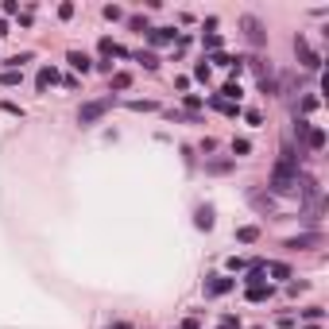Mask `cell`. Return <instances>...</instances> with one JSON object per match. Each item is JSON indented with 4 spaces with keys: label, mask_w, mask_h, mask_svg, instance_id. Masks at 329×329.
I'll list each match as a JSON object with an SVG mask.
<instances>
[{
    "label": "cell",
    "mask_w": 329,
    "mask_h": 329,
    "mask_svg": "<svg viewBox=\"0 0 329 329\" xmlns=\"http://www.w3.org/2000/svg\"><path fill=\"white\" fill-rule=\"evenodd\" d=\"M294 54H298L302 70H322V54L306 43V35H294Z\"/></svg>",
    "instance_id": "1"
},
{
    "label": "cell",
    "mask_w": 329,
    "mask_h": 329,
    "mask_svg": "<svg viewBox=\"0 0 329 329\" xmlns=\"http://www.w3.org/2000/svg\"><path fill=\"white\" fill-rule=\"evenodd\" d=\"M240 28H244V39L252 46H264L268 43V31H264V24L256 20V16H240Z\"/></svg>",
    "instance_id": "2"
},
{
    "label": "cell",
    "mask_w": 329,
    "mask_h": 329,
    "mask_svg": "<svg viewBox=\"0 0 329 329\" xmlns=\"http://www.w3.org/2000/svg\"><path fill=\"white\" fill-rule=\"evenodd\" d=\"M108 105H112V101H86V105L78 108V124H97V120L108 112Z\"/></svg>",
    "instance_id": "3"
},
{
    "label": "cell",
    "mask_w": 329,
    "mask_h": 329,
    "mask_svg": "<svg viewBox=\"0 0 329 329\" xmlns=\"http://www.w3.org/2000/svg\"><path fill=\"white\" fill-rule=\"evenodd\" d=\"M232 286H236V279H228V275H210V279H206V294H210V298H221V294H228Z\"/></svg>",
    "instance_id": "4"
},
{
    "label": "cell",
    "mask_w": 329,
    "mask_h": 329,
    "mask_svg": "<svg viewBox=\"0 0 329 329\" xmlns=\"http://www.w3.org/2000/svg\"><path fill=\"white\" fill-rule=\"evenodd\" d=\"M256 74H260V93H268V97L279 93V82H275V74H271V66H260V62H256Z\"/></svg>",
    "instance_id": "5"
},
{
    "label": "cell",
    "mask_w": 329,
    "mask_h": 329,
    "mask_svg": "<svg viewBox=\"0 0 329 329\" xmlns=\"http://www.w3.org/2000/svg\"><path fill=\"white\" fill-rule=\"evenodd\" d=\"M66 62L74 66L78 74H90V70H93V58L86 54V50H70V54H66Z\"/></svg>",
    "instance_id": "6"
},
{
    "label": "cell",
    "mask_w": 329,
    "mask_h": 329,
    "mask_svg": "<svg viewBox=\"0 0 329 329\" xmlns=\"http://www.w3.org/2000/svg\"><path fill=\"white\" fill-rule=\"evenodd\" d=\"M148 39H151L155 46H166V43H174V39H178V31H174V28H151Z\"/></svg>",
    "instance_id": "7"
},
{
    "label": "cell",
    "mask_w": 329,
    "mask_h": 329,
    "mask_svg": "<svg viewBox=\"0 0 329 329\" xmlns=\"http://www.w3.org/2000/svg\"><path fill=\"white\" fill-rule=\"evenodd\" d=\"M54 82H58V70H54V66H43V70H39V78H35V90L46 93Z\"/></svg>",
    "instance_id": "8"
},
{
    "label": "cell",
    "mask_w": 329,
    "mask_h": 329,
    "mask_svg": "<svg viewBox=\"0 0 329 329\" xmlns=\"http://www.w3.org/2000/svg\"><path fill=\"white\" fill-rule=\"evenodd\" d=\"M221 101H228V105H240V97H244V90H240L236 82H228V86H221V93H217Z\"/></svg>",
    "instance_id": "9"
},
{
    "label": "cell",
    "mask_w": 329,
    "mask_h": 329,
    "mask_svg": "<svg viewBox=\"0 0 329 329\" xmlns=\"http://www.w3.org/2000/svg\"><path fill=\"white\" fill-rule=\"evenodd\" d=\"M206 170H210V174H228V170H232V159H206Z\"/></svg>",
    "instance_id": "10"
},
{
    "label": "cell",
    "mask_w": 329,
    "mask_h": 329,
    "mask_svg": "<svg viewBox=\"0 0 329 329\" xmlns=\"http://www.w3.org/2000/svg\"><path fill=\"white\" fill-rule=\"evenodd\" d=\"M31 58H35V54H31V50H16L12 58L4 62V70H20V66H24V62H31Z\"/></svg>",
    "instance_id": "11"
},
{
    "label": "cell",
    "mask_w": 329,
    "mask_h": 329,
    "mask_svg": "<svg viewBox=\"0 0 329 329\" xmlns=\"http://www.w3.org/2000/svg\"><path fill=\"white\" fill-rule=\"evenodd\" d=\"M306 148H310V151H322V148H326V132H322V128H310V136H306Z\"/></svg>",
    "instance_id": "12"
},
{
    "label": "cell",
    "mask_w": 329,
    "mask_h": 329,
    "mask_svg": "<svg viewBox=\"0 0 329 329\" xmlns=\"http://www.w3.org/2000/svg\"><path fill=\"white\" fill-rule=\"evenodd\" d=\"M232 155H236V159H244V155H252V140H244V136H236V140H232Z\"/></svg>",
    "instance_id": "13"
},
{
    "label": "cell",
    "mask_w": 329,
    "mask_h": 329,
    "mask_svg": "<svg viewBox=\"0 0 329 329\" xmlns=\"http://www.w3.org/2000/svg\"><path fill=\"white\" fill-rule=\"evenodd\" d=\"M236 240L240 244H252V240H260V228H256V224H244V228H236Z\"/></svg>",
    "instance_id": "14"
},
{
    "label": "cell",
    "mask_w": 329,
    "mask_h": 329,
    "mask_svg": "<svg viewBox=\"0 0 329 329\" xmlns=\"http://www.w3.org/2000/svg\"><path fill=\"white\" fill-rule=\"evenodd\" d=\"M202 46H206V50H217V54H221V35H217V31H206V35H202Z\"/></svg>",
    "instance_id": "15"
},
{
    "label": "cell",
    "mask_w": 329,
    "mask_h": 329,
    "mask_svg": "<svg viewBox=\"0 0 329 329\" xmlns=\"http://www.w3.org/2000/svg\"><path fill=\"white\" fill-rule=\"evenodd\" d=\"M136 62H140L144 70H159V58H155L151 50H140V54H136Z\"/></svg>",
    "instance_id": "16"
},
{
    "label": "cell",
    "mask_w": 329,
    "mask_h": 329,
    "mask_svg": "<svg viewBox=\"0 0 329 329\" xmlns=\"http://www.w3.org/2000/svg\"><path fill=\"white\" fill-rule=\"evenodd\" d=\"M194 221H198V228H213V210H210V206H202Z\"/></svg>",
    "instance_id": "17"
},
{
    "label": "cell",
    "mask_w": 329,
    "mask_h": 329,
    "mask_svg": "<svg viewBox=\"0 0 329 329\" xmlns=\"http://www.w3.org/2000/svg\"><path fill=\"white\" fill-rule=\"evenodd\" d=\"M128 28L144 35V31H151V24H148V16H128Z\"/></svg>",
    "instance_id": "18"
},
{
    "label": "cell",
    "mask_w": 329,
    "mask_h": 329,
    "mask_svg": "<svg viewBox=\"0 0 329 329\" xmlns=\"http://www.w3.org/2000/svg\"><path fill=\"white\" fill-rule=\"evenodd\" d=\"M268 294H271V286H268V283H264V286H248V302H264Z\"/></svg>",
    "instance_id": "19"
},
{
    "label": "cell",
    "mask_w": 329,
    "mask_h": 329,
    "mask_svg": "<svg viewBox=\"0 0 329 329\" xmlns=\"http://www.w3.org/2000/svg\"><path fill=\"white\" fill-rule=\"evenodd\" d=\"M182 105H186V108H190V112H194V116H198V108L206 105V101H202L198 93H186V97H182Z\"/></svg>",
    "instance_id": "20"
},
{
    "label": "cell",
    "mask_w": 329,
    "mask_h": 329,
    "mask_svg": "<svg viewBox=\"0 0 329 329\" xmlns=\"http://www.w3.org/2000/svg\"><path fill=\"white\" fill-rule=\"evenodd\" d=\"M264 268H268L275 279H290V268H286V264H264Z\"/></svg>",
    "instance_id": "21"
},
{
    "label": "cell",
    "mask_w": 329,
    "mask_h": 329,
    "mask_svg": "<svg viewBox=\"0 0 329 329\" xmlns=\"http://www.w3.org/2000/svg\"><path fill=\"white\" fill-rule=\"evenodd\" d=\"M128 108H132V112H155V101H128Z\"/></svg>",
    "instance_id": "22"
},
{
    "label": "cell",
    "mask_w": 329,
    "mask_h": 329,
    "mask_svg": "<svg viewBox=\"0 0 329 329\" xmlns=\"http://www.w3.org/2000/svg\"><path fill=\"white\" fill-rule=\"evenodd\" d=\"M0 86H8V90L20 86V70H4V74H0Z\"/></svg>",
    "instance_id": "23"
},
{
    "label": "cell",
    "mask_w": 329,
    "mask_h": 329,
    "mask_svg": "<svg viewBox=\"0 0 329 329\" xmlns=\"http://www.w3.org/2000/svg\"><path fill=\"white\" fill-rule=\"evenodd\" d=\"M244 120H248L252 128H260V124H264V112H260V108H244Z\"/></svg>",
    "instance_id": "24"
},
{
    "label": "cell",
    "mask_w": 329,
    "mask_h": 329,
    "mask_svg": "<svg viewBox=\"0 0 329 329\" xmlns=\"http://www.w3.org/2000/svg\"><path fill=\"white\" fill-rule=\"evenodd\" d=\"M294 136H298V144H306V136H310V120H294Z\"/></svg>",
    "instance_id": "25"
},
{
    "label": "cell",
    "mask_w": 329,
    "mask_h": 329,
    "mask_svg": "<svg viewBox=\"0 0 329 329\" xmlns=\"http://www.w3.org/2000/svg\"><path fill=\"white\" fill-rule=\"evenodd\" d=\"M108 86H112V90H128V86H132V78H128V74H112Z\"/></svg>",
    "instance_id": "26"
},
{
    "label": "cell",
    "mask_w": 329,
    "mask_h": 329,
    "mask_svg": "<svg viewBox=\"0 0 329 329\" xmlns=\"http://www.w3.org/2000/svg\"><path fill=\"white\" fill-rule=\"evenodd\" d=\"M105 20H124V8L120 4H105Z\"/></svg>",
    "instance_id": "27"
},
{
    "label": "cell",
    "mask_w": 329,
    "mask_h": 329,
    "mask_svg": "<svg viewBox=\"0 0 329 329\" xmlns=\"http://www.w3.org/2000/svg\"><path fill=\"white\" fill-rule=\"evenodd\" d=\"M194 78H202V82L210 78V62H206V58H202V62H198V66H194Z\"/></svg>",
    "instance_id": "28"
},
{
    "label": "cell",
    "mask_w": 329,
    "mask_h": 329,
    "mask_svg": "<svg viewBox=\"0 0 329 329\" xmlns=\"http://www.w3.org/2000/svg\"><path fill=\"white\" fill-rule=\"evenodd\" d=\"M306 244H318V236H302V240H286V248H306Z\"/></svg>",
    "instance_id": "29"
},
{
    "label": "cell",
    "mask_w": 329,
    "mask_h": 329,
    "mask_svg": "<svg viewBox=\"0 0 329 329\" xmlns=\"http://www.w3.org/2000/svg\"><path fill=\"white\" fill-rule=\"evenodd\" d=\"M302 318H310V322H318V318H326V310H322V306H310V310H302Z\"/></svg>",
    "instance_id": "30"
},
{
    "label": "cell",
    "mask_w": 329,
    "mask_h": 329,
    "mask_svg": "<svg viewBox=\"0 0 329 329\" xmlns=\"http://www.w3.org/2000/svg\"><path fill=\"white\" fill-rule=\"evenodd\" d=\"M0 12H4V16H16V12H20V4H16V0H4V4H0Z\"/></svg>",
    "instance_id": "31"
},
{
    "label": "cell",
    "mask_w": 329,
    "mask_h": 329,
    "mask_svg": "<svg viewBox=\"0 0 329 329\" xmlns=\"http://www.w3.org/2000/svg\"><path fill=\"white\" fill-rule=\"evenodd\" d=\"M314 108H318V97H314V93H310V97H302V112H314Z\"/></svg>",
    "instance_id": "32"
},
{
    "label": "cell",
    "mask_w": 329,
    "mask_h": 329,
    "mask_svg": "<svg viewBox=\"0 0 329 329\" xmlns=\"http://www.w3.org/2000/svg\"><path fill=\"white\" fill-rule=\"evenodd\" d=\"M248 268V260H240V256H232V260H228V271H244Z\"/></svg>",
    "instance_id": "33"
},
{
    "label": "cell",
    "mask_w": 329,
    "mask_h": 329,
    "mask_svg": "<svg viewBox=\"0 0 329 329\" xmlns=\"http://www.w3.org/2000/svg\"><path fill=\"white\" fill-rule=\"evenodd\" d=\"M0 108H4V112H12V116H24V108H20V105H12V101H4Z\"/></svg>",
    "instance_id": "34"
},
{
    "label": "cell",
    "mask_w": 329,
    "mask_h": 329,
    "mask_svg": "<svg viewBox=\"0 0 329 329\" xmlns=\"http://www.w3.org/2000/svg\"><path fill=\"white\" fill-rule=\"evenodd\" d=\"M182 329H198V322H194V318H186V322H182Z\"/></svg>",
    "instance_id": "35"
},
{
    "label": "cell",
    "mask_w": 329,
    "mask_h": 329,
    "mask_svg": "<svg viewBox=\"0 0 329 329\" xmlns=\"http://www.w3.org/2000/svg\"><path fill=\"white\" fill-rule=\"evenodd\" d=\"M4 35H8V24H4V20H0V39H4Z\"/></svg>",
    "instance_id": "36"
},
{
    "label": "cell",
    "mask_w": 329,
    "mask_h": 329,
    "mask_svg": "<svg viewBox=\"0 0 329 329\" xmlns=\"http://www.w3.org/2000/svg\"><path fill=\"white\" fill-rule=\"evenodd\" d=\"M108 329H128V326H124V322H116V326H108Z\"/></svg>",
    "instance_id": "37"
},
{
    "label": "cell",
    "mask_w": 329,
    "mask_h": 329,
    "mask_svg": "<svg viewBox=\"0 0 329 329\" xmlns=\"http://www.w3.org/2000/svg\"><path fill=\"white\" fill-rule=\"evenodd\" d=\"M306 329H318V326H306Z\"/></svg>",
    "instance_id": "38"
}]
</instances>
